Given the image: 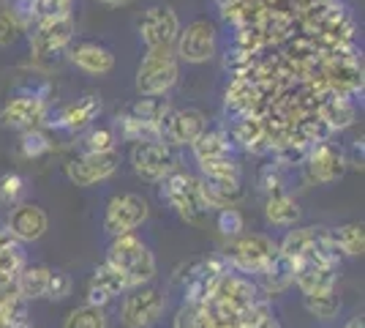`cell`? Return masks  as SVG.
Masks as SVG:
<instances>
[{
    "label": "cell",
    "instance_id": "obj_7",
    "mask_svg": "<svg viewBox=\"0 0 365 328\" xmlns=\"http://www.w3.org/2000/svg\"><path fill=\"white\" fill-rule=\"evenodd\" d=\"M215 49H218V31H215V22L207 16L191 19L185 28H180L175 41L178 61L194 63V66L213 61Z\"/></svg>",
    "mask_w": 365,
    "mask_h": 328
},
{
    "label": "cell",
    "instance_id": "obj_22",
    "mask_svg": "<svg viewBox=\"0 0 365 328\" xmlns=\"http://www.w3.org/2000/svg\"><path fill=\"white\" fill-rule=\"evenodd\" d=\"M229 140L243 145L245 151L251 154H264V151H273V142H270V129L267 124L257 118V115H245V118H235L232 129L227 131Z\"/></svg>",
    "mask_w": 365,
    "mask_h": 328
},
{
    "label": "cell",
    "instance_id": "obj_4",
    "mask_svg": "<svg viewBox=\"0 0 365 328\" xmlns=\"http://www.w3.org/2000/svg\"><path fill=\"white\" fill-rule=\"evenodd\" d=\"M221 254L232 271L257 279L259 274H264L278 257V241H273L264 233H240L237 238H229V244Z\"/></svg>",
    "mask_w": 365,
    "mask_h": 328
},
{
    "label": "cell",
    "instance_id": "obj_9",
    "mask_svg": "<svg viewBox=\"0 0 365 328\" xmlns=\"http://www.w3.org/2000/svg\"><path fill=\"white\" fill-rule=\"evenodd\" d=\"M139 39L145 49H175L178 33H180V19L178 11L169 3H158L145 9L137 22Z\"/></svg>",
    "mask_w": 365,
    "mask_h": 328
},
{
    "label": "cell",
    "instance_id": "obj_11",
    "mask_svg": "<svg viewBox=\"0 0 365 328\" xmlns=\"http://www.w3.org/2000/svg\"><path fill=\"white\" fill-rule=\"evenodd\" d=\"M76 36V22L74 14H63L44 19L38 25H33L31 33V55L44 61V58H55L71 47Z\"/></svg>",
    "mask_w": 365,
    "mask_h": 328
},
{
    "label": "cell",
    "instance_id": "obj_16",
    "mask_svg": "<svg viewBox=\"0 0 365 328\" xmlns=\"http://www.w3.org/2000/svg\"><path fill=\"white\" fill-rule=\"evenodd\" d=\"M303 170H305V178H308L311 184H333V181L346 175L349 159L344 154V148H338L335 142L324 140L311 148Z\"/></svg>",
    "mask_w": 365,
    "mask_h": 328
},
{
    "label": "cell",
    "instance_id": "obj_43",
    "mask_svg": "<svg viewBox=\"0 0 365 328\" xmlns=\"http://www.w3.org/2000/svg\"><path fill=\"white\" fill-rule=\"evenodd\" d=\"M341 328H365V323H363V317L357 314V317H351L349 323H344V326H341Z\"/></svg>",
    "mask_w": 365,
    "mask_h": 328
},
{
    "label": "cell",
    "instance_id": "obj_38",
    "mask_svg": "<svg viewBox=\"0 0 365 328\" xmlns=\"http://www.w3.org/2000/svg\"><path fill=\"white\" fill-rule=\"evenodd\" d=\"M215 227L227 238H237L245 230V217L240 208H221L215 211Z\"/></svg>",
    "mask_w": 365,
    "mask_h": 328
},
{
    "label": "cell",
    "instance_id": "obj_44",
    "mask_svg": "<svg viewBox=\"0 0 365 328\" xmlns=\"http://www.w3.org/2000/svg\"><path fill=\"white\" fill-rule=\"evenodd\" d=\"M98 3H104V6H125L128 0H98Z\"/></svg>",
    "mask_w": 365,
    "mask_h": 328
},
{
    "label": "cell",
    "instance_id": "obj_1",
    "mask_svg": "<svg viewBox=\"0 0 365 328\" xmlns=\"http://www.w3.org/2000/svg\"><path fill=\"white\" fill-rule=\"evenodd\" d=\"M161 200L188 224H205L207 217L213 214L207 203H205V194H202V181L197 175L185 170H175L169 172L167 178L161 181V189H158Z\"/></svg>",
    "mask_w": 365,
    "mask_h": 328
},
{
    "label": "cell",
    "instance_id": "obj_17",
    "mask_svg": "<svg viewBox=\"0 0 365 328\" xmlns=\"http://www.w3.org/2000/svg\"><path fill=\"white\" fill-rule=\"evenodd\" d=\"M49 230V217L38 203H16L6 219V233L16 244H33Z\"/></svg>",
    "mask_w": 365,
    "mask_h": 328
},
{
    "label": "cell",
    "instance_id": "obj_13",
    "mask_svg": "<svg viewBox=\"0 0 365 328\" xmlns=\"http://www.w3.org/2000/svg\"><path fill=\"white\" fill-rule=\"evenodd\" d=\"M131 167L142 181L161 184L169 172L178 170V154L164 142H137L131 148Z\"/></svg>",
    "mask_w": 365,
    "mask_h": 328
},
{
    "label": "cell",
    "instance_id": "obj_36",
    "mask_svg": "<svg viewBox=\"0 0 365 328\" xmlns=\"http://www.w3.org/2000/svg\"><path fill=\"white\" fill-rule=\"evenodd\" d=\"M55 148L52 137L46 134L44 129H31V131H22L19 137V154L25 159H41Z\"/></svg>",
    "mask_w": 365,
    "mask_h": 328
},
{
    "label": "cell",
    "instance_id": "obj_29",
    "mask_svg": "<svg viewBox=\"0 0 365 328\" xmlns=\"http://www.w3.org/2000/svg\"><path fill=\"white\" fill-rule=\"evenodd\" d=\"M300 203L292 197L289 192H275L267 194V203H264V219L273 224V227H294L300 222Z\"/></svg>",
    "mask_w": 365,
    "mask_h": 328
},
{
    "label": "cell",
    "instance_id": "obj_8",
    "mask_svg": "<svg viewBox=\"0 0 365 328\" xmlns=\"http://www.w3.org/2000/svg\"><path fill=\"white\" fill-rule=\"evenodd\" d=\"M164 293L153 284H142L128 293H123L120 323L125 328H153L164 314Z\"/></svg>",
    "mask_w": 365,
    "mask_h": 328
},
{
    "label": "cell",
    "instance_id": "obj_18",
    "mask_svg": "<svg viewBox=\"0 0 365 328\" xmlns=\"http://www.w3.org/2000/svg\"><path fill=\"white\" fill-rule=\"evenodd\" d=\"M98 115H101V96L88 94V96H82V99H76V101H71V104H63L61 109L49 112L44 126L61 129V131H68V134H76V131L88 129Z\"/></svg>",
    "mask_w": 365,
    "mask_h": 328
},
{
    "label": "cell",
    "instance_id": "obj_20",
    "mask_svg": "<svg viewBox=\"0 0 365 328\" xmlns=\"http://www.w3.org/2000/svg\"><path fill=\"white\" fill-rule=\"evenodd\" d=\"M128 290H131V287H128L125 277H123L118 268H112L107 260H104L101 266H96L91 282H88L85 304H88V307H101V309H107L109 301H115V298L123 296V293H128Z\"/></svg>",
    "mask_w": 365,
    "mask_h": 328
},
{
    "label": "cell",
    "instance_id": "obj_42",
    "mask_svg": "<svg viewBox=\"0 0 365 328\" xmlns=\"http://www.w3.org/2000/svg\"><path fill=\"white\" fill-rule=\"evenodd\" d=\"M22 31H25V28H22V25H19V19L11 14V9H9V11H3V9H0V47L14 44Z\"/></svg>",
    "mask_w": 365,
    "mask_h": 328
},
{
    "label": "cell",
    "instance_id": "obj_28",
    "mask_svg": "<svg viewBox=\"0 0 365 328\" xmlns=\"http://www.w3.org/2000/svg\"><path fill=\"white\" fill-rule=\"evenodd\" d=\"M197 161H213V159L235 156V142L229 140L227 129H205L197 137V142L191 145Z\"/></svg>",
    "mask_w": 365,
    "mask_h": 328
},
{
    "label": "cell",
    "instance_id": "obj_30",
    "mask_svg": "<svg viewBox=\"0 0 365 328\" xmlns=\"http://www.w3.org/2000/svg\"><path fill=\"white\" fill-rule=\"evenodd\" d=\"M357 109L351 104V99H346L344 94H333L330 99H324L319 107V121L324 124L327 131H338L354 124Z\"/></svg>",
    "mask_w": 365,
    "mask_h": 328
},
{
    "label": "cell",
    "instance_id": "obj_31",
    "mask_svg": "<svg viewBox=\"0 0 365 328\" xmlns=\"http://www.w3.org/2000/svg\"><path fill=\"white\" fill-rule=\"evenodd\" d=\"M333 235V244L338 254H346V257H360L365 252V227L360 222H349V224H338L330 227Z\"/></svg>",
    "mask_w": 365,
    "mask_h": 328
},
{
    "label": "cell",
    "instance_id": "obj_6",
    "mask_svg": "<svg viewBox=\"0 0 365 328\" xmlns=\"http://www.w3.org/2000/svg\"><path fill=\"white\" fill-rule=\"evenodd\" d=\"M180 79V61L175 49H148L137 69L139 96H167Z\"/></svg>",
    "mask_w": 365,
    "mask_h": 328
},
{
    "label": "cell",
    "instance_id": "obj_32",
    "mask_svg": "<svg viewBox=\"0 0 365 328\" xmlns=\"http://www.w3.org/2000/svg\"><path fill=\"white\" fill-rule=\"evenodd\" d=\"M82 154H112L118 151V134L112 126H93L91 131L82 134Z\"/></svg>",
    "mask_w": 365,
    "mask_h": 328
},
{
    "label": "cell",
    "instance_id": "obj_33",
    "mask_svg": "<svg viewBox=\"0 0 365 328\" xmlns=\"http://www.w3.org/2000/svg\"><path fill=\"white\" fill-rule=\"evenodd\" d=\"M199 170H202V178L207 181H243V167L235 156L199 161Z\"/></svg>",
    "mask_w": 365,
    "mask_h": 328
},
{
    "label": "cell",
    "instance_id": "obj_3",
    "mask_svg": "<svg viewBox=\"0 0 365 328\" xmlns=\"http://www.w3.org/2000/svg\"><path fill=\"white\" fill-rule=\"evenodd\" d=\"M229 263L224 260V254H207V257H197L188 260L182 266L175 268V284H180L182 290V304H205L213 296L215 284L221 282V277H227Z\"/></svg>",
    "mask_w": 365,
    "mask_h": 328
},
{
    "label": "cell",
    "instance_id": "obj_39",
    "mask_svg": "<svg viewBox=\"0 0 365 328\" xmlns=\"http://www.w3.org/2000/svg\"><path fill=\"white\" fill-rule=\"evenodd\" d=\"M257 184L264 194H275V192H287V172L281 170L278 164H262L257 172Z\"/></svg>",
    "mask_w": 365,
    "mask_h": 328
},
{
    "label": "cell",
    "instance_id": "obj_12",
    "mask_svg": "<svg viewBox=\"0 0 365 328\" xmlns=\"http://www.w3.org/2000/svg\"><path fill=\"white\" fill-rule=\"evenodd\" d=\"M49 101L41 99L33 91H22V94L11 96L3 109H0V124L6 129H16V131H31V129H41L49 115Z\"/></svg>",
    "mask_w": 365,
    "mask_h": 328
},
{
    "label": "cell",
    "instance_id": "obj_23",
    "mask_svg": "<svg viewBox=\"0 0 365 328\" xmlns=\"http://www.w3.org/2000/svg\"><path fill=\"white\" fill-rule=\"evenodd\" d=\"M259 104H262V91H259L257 79L237 77L229 82L227 88V109L235 118H245V115H257Z\"/></svg>",
    "mask_w": 365,
    "mask_h": 328
},
{
    "label": "cell",
    "instance_id": "obj_34",
    "mask_svg": "<svg viewBox=\"0 0 365 328\" xmlns=\"http://www.w3.org/2000/svg\"><path fill=\"white\" fill-rule=\"evenodd\" d=\"M107 326H109L107 309H101V307H88V304L71 309L68 317H66V323H63V328H107Z\"/></svg>",
    "mask_w": 365,
    "mask_h": 328
},
{
    "label": "cell",
    "instance_id": "obj_19",
    "mask_svg": "<svg viewBox=\"0 0 365 328\" xmlns=\"http://www.w3.org/2000/svg\"><path fill=\"white\" fill-rule=\"evenodd\" d=\"M294 266V284L303 296H319V293H333L338 282V268L335 260H300Z\"/></svg>",
    "mask_w": 365,
    "mask_h": 328
},
{
    "label": "cell",
    "instance_id": "obj_41",
    "mask_svg": "<svg viewBox=\"0 0 365 328\" xmlns=\"http://www.w3.org/2000/svg\"><path fill=\"white\" fill-rule=\"evenodd\" d=\"M71 3L74 0H36V25L52 16L71 14Z\"/></svg>",
    "mask_w": 365,
    "mask_h": 328
},
{
    "label": "cell",
    "instance_id": "obj_40",
    "mask_svg": "<svg viewBox=\"0 0 365 328\" xmlns=\"http://www.w3.org/2000/svg\"><path fill=\"white\" fill-rule=\"evenodd\" d=\"M74 290V282L71 277L63 271V268H52L49 271V282H46V296L49 301H66Z\"/></svg>",
    "mask_w": 365,
    "mask_h": 328
},
{
    "label": "cell",
    "instance_id": "obj_10",
    "mask_svg": "<svg viewBox=\"0 0 365 328\" xmlns=\"http://www.w3.org/2000/svg\"><path fill=\"white\" fill-rule=\"evenodd\" d=\"M150 217V205L148 200L137 194V192H123V194H115L107 203V211H104V230H107L112 238H120V235H128L139 230Z\"/></svg>",
    "mask_w": 365,
    "mask_h": 328
},
{
    "label": "cell",
    "instance_id": "obj_2",
    "mask_svg": "<svg viewBox=\"0 0 365 328\" xmlns=\"http://www.w3.org/2000/svg\"><path fill=\"white\" fill-rule=\"evenodd\" d=\"M107 263L120 271L131 290L142 287V284H153V279H155V254L134 233L120 235L109 244Z\"/></svg>",
    "mask_w": 365,
    "mask_h": 328
},
{
    "label": "cell",
    "instance_id": "obj_37",
    "mask_svg": "<svg viewBox=\"0 0 365 328\" xmlns=\"http://www.w3.org/2000/svg\"><path fill=\"white\" fill-rule=\"evenodd\" d=\"M25 189H28V181L19 172H3L0 175V205L14 208L16 203H22Z\"/></svg>",
    "mask_w": 365,
    "mask_h": 328
},
{
    "label": "cell",
    "instance_id": "obj_27",
    "mask_svg": "<svg viewBox=\"0 0 365 328\" xmlns=\"http://www.w3.org/2000/svg\"><path fill=\"white\" fill-rule=\"evenodd\" d=\"M169 112H172V107H169L167 96H139L137 101H131L128 107L123 109V115L150 126V129H161V124H164V118H167Z\"/></svg>",
    "mask_w": 365,
    "mask_h": 328
},
{
    "label": "cell",
    "instance_id": "obj_15",
    "mask_svg": "<svg viewBox=\"0 0 365 328\" xmlns=\"http://www.w3.org/2000/svg\"><path fill=\"white\" fill-rule=\"evenodd\" d=\"M120 164V154H79V156L66 161V175L74 187L91 189L101 181H109Z\"/></svg>",
    "mask_w": 365,
    "mask_h": 328
},
{
    "label": "cell",
    "instance_id": "obj_5",
    "mask_svg": "<svg viewBox=\"0 0 365 328\" xmlns=\"http://www.w3.org/2000/svg\"><path fill=\"white\" fill-rule=\"evenodd\" d=\"M278 254L287 257L289 263H300V260H335V263H341V254L335 249L330 227H322V224L289 230L287 238L278 244Z\"/></svg>",
    "mask_w": 365,
    "mask_h": 328
},
{
    "label": "cell",
    "instance_id": "obj_35",
    "mask_svg": "<svg viewBox=\"0 0 365 328\" xmlns=\"http://www.w3.org/2000/svg\"><path fill=\"white\" fill-rule=\"evenodd\" d=\"M303 304L308 314H314L317 320H324V323H330L341 314V298L335 296V290L319 293V296H303Z\"/></svg>",
    "mask_w": 365,
    "mask_h": 328
},
{
    "label": "cell",
    "instance_id": "obj_26",
    "mask_svg": "<svg viewBox=\"0 0 365 328\" xmlns=\"http://www.w3.org/2000/svg\"><path fill=\"white\" fill-rule=\"evenodd\" d=\"M254 282H257L259 293L264 298L281 296V293H287L292 284H294V266H292L287 257L278 254L273 260V266L267 268L264 274H259Z\"/></svg>",
    "mask_w": 365,
    "mask_h": 328
},
{
    "label": "cell",
    "instance_id": "obj_24",
    "mask_svg": "<svg viewBox=\"0 0 365 328\" xmlns=\"http://www.w3.org/2000/svg\"><path fill=\"white\" fill-rule=\"evenodd\" d=\"M199 181H202V194L210 211L237 208V203L245 197L243 181H207V178H199Z\"/></svg>",
    "mask_w": 365,
    "mask_h": 328
},
{
    "label": "cell",
    "instance_id": "obj_14",
    "mask_svg": "<svg viewBox=\"0 0 365 328\" xmlns=\"http://www.w3.org/2000/svg\"><path fill=\"white\" fill-rule=\"evenodd\" d=\"M207 129V115L199 107H182V109H172L164 124L158 129V137L164 145H169L172 151L175 148H191L197 137Z\"/></svg>",
    "mask_w": 365,
    "mask_h": 328
},
{
    "label": "cell",
    "instance_id": "obj_25",
    "mask_svg": "<svg viewBox=\"0 0 365 328\" xmlns=\"http://www.w3.org/2000/svg\"><path fill=\"white\" fill-rule=\"evenodd\" d=\"M49 271H52V268L44 266V263H25L22 271L16 274V279H14L16 296L22 298L25 304H28V301H38V298H44L46 296V282H49Z\"/></svg>",
    "mask_w": 365,
    "mask_h": 328
},
{
    "label": "cell",
    "instance_id": "obj_21",
    "mask_svg": "<svg viewBox=\"0 0 365 328\" xmlns=\"http://www.w3.org/2000/svg\"><path fill=\"white\" fill-rule=\"evenodd\" d=\"M66 52H68V61L74 63L79 71L93 74V77L109 74L115 69V52L101 41H71V47Z\"/></svg>",
    "mask_w": 365,
    "mask_h": 328
}]
</instances>
